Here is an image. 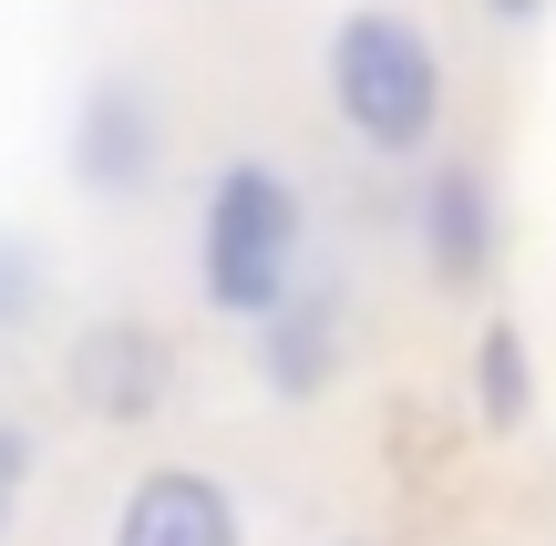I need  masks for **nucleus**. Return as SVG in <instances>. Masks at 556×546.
I'll use <instances>...</instances> for the list:
<instances>
[{"mask_svg":"<svg viewBox=\"0 0 556 546\" xmlns=\"http://www.w3.org/2000/svg\"><path fill=\"white\" fill-rule=\"evenodd\" d=\"M197 289L227 320H268L299 289V186L278 165L258 155L217 165V186L197 206Z\"/></svg>","mask_w":556,"mask_h":546,"instance_id":"1","label":"nucleus"},{"mask_svg":"<svg viewBox=\"0 0 556 546\" xmlns=\"http://www.w3.org/2000/svg\"><path fill=\"white\" fill-rule=\"evenodd\" d=\"M330 103L371 155H422L443 124V52L402 11H340L330 31Z\"/></svg>","mask_w":556,"mask_h":546,"instance_id":"2","label":"nucleus"},{"mask_svg":"<svg viewBox=\"0 0 556 546\" xmlns=\"http://www.w3.org/2000/svg\"><path fill=\"white\" fill-rule=\"evenodd\" d=\"M62 382L93 423H155L176 403V341L155 320H83L62 351Z\"/></svg>","mask_w":556,"mask_h":546,"instance_id":"3","label":"nucleus"},{"mask_svg":"<svg viewBox=\"0 0 556 546\" xmlns=\"http://www.w3.org/2000/svg\"><path fill=\"white\" fill-rule=\"evenodd\" d=\"M155 155H165L155 103H144L124 73L83 82L73 135H62V165H73V186H83V196H144V186H155Z\"/></svg>","mask_w":556,"mask_h":546,"instance_id":"4","label":"nucleus"},{"mask_svg":"<svg viewBox=\"0 0 556 546\" xmlns=\"http://www.w3.org/2000/svg\"><path fill=\"white\" fill-rule=\"evenodd\" d=\"M114 546H248V516L206 465H155L124 485Z\"/></svg>","mask_w":556,"mask_h":546,"instance_id":"5","label":"nucleus"},{"mask_svg":"<svg viewBox=\"0 0 556 546\" xmlns=\"http://www.w3.org/2000/svg\"><path fill=\"white\" fill-rule=\"evenodd\" d=\"M258 371H268L278 403H309V392H330V371H340V289H330V279L289 289V300L258 320Z\"/></svg>","mask_w":556,"mask_h":546,"instance_id":"6","label":"nucleus"},{"mask_svg":"<svg viewBox=\"0 0 556 546\" xmlns=\"http://www.w3.org/2000/svg\"><path fill=\"white\" fill-rule=\"evenodd\" d=\"M422 258H433V279H484V258H495V196H484L475 165H443L433 186H422Z\"/></svg>","mask_w":556,"mask_h":546,"instance_id":"7","label":"nucleus"},{"mask_svg":"<svg viewBox=\"0 0 556 546\" xmlns=\"http://www.w3.org/2000/svg\"><path fill=\"white\" fill-rule=\"evenodd\" d=\"M475 403H484V423H526V341H516V330H484V341H475Z\"/></svg>","mask_w":556,"mask_h":546,"instance_id":"8","label":"nucleus"},{"mask_svg":"<svg viewBox=\"0 0 556 546\" xmlns=\"http://www.w3.org/2000/svg\"><path fill=\"white\" fill-rule=\"evenodd\" d=\"M41 300H52V258L31 238H0V330H31Z\"/></svg>","mask_w":556,"mask_h":546,"instance_id":"9","label":"nucleus"},{"mask_svg":"<svg viewBox=\"0 0 556 546\" xmlns=\"http://www.w3.org/2000/svg\"><path fill=\"white\" fill-rule=\"evenodd\" d=\"M31 485V433L21 423H0V516H11V495Z\"/></svg>","mask_w":556,"mask_h":546,"instance_id":"10","label":"nucleus"},{"mask_svg":"<svg viewBox=\"0 0 556 546\" xmlns=\"http://www.w3.org/2000/svg\"><path fill=\"white\" fill-rule=\"evenodd\" d=\"M495 11H505V21H536V11H546V0H495Z\"/></svg>","mask_w":556,"mask_h":546,"instance_id":"11","label":"nucleus"}]
</instances>
